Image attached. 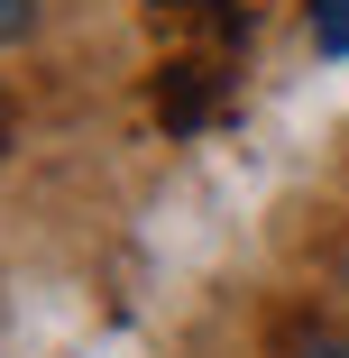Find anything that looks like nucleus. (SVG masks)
Wrapping results in <instances>:
<instances>
[{
	"instance_id": "obj_2",
	"label": "nucleus",
	"mask_w": 349,
	"mask_h": 358,
	"mask_svg": "<svg viewBox=\"0 0 349 358\" xmlns=\"http://www.w3.org/2000/svg\"><path fill=\"white\" fill-rule=\"evenodd\" d=\"M313 46L322 55H349V0H313Z\"/></svg>"
},
{
	"instance_id": "obj_4",
	"label": "nucleus",
	"mask_w": 349,
	"mask_h": 358,
	"mask_svg": "<svg viewBox=\"0 0 349 358\" xmlns=\"http://www.w3.org/2000/svg\"><path fill=\"white\" fill-rule=\"evenodd\" d=\"M10 148H19V101L0 92V157H10Z\"/></svg>"
},
{
	"instance_id": "obj_1",
	"label": "nucleus",
	"mask_w": 349,
	"mask_h": 358,
	"mask_svg": "<svg viewBox=\"0 0 349 358\" xmlns=\"http://www.w3.org/2000/svg\"><path fill=\"white\" fill-rule=\"evenodd\" d=\"M285 358H349V331L340 322H294L285 331Z\"/></svg>"
},
{
	"instance_id": "obj_3",
	"label": "nucleus",
	"mask_w": 349,
	"mask_h": 358,
	"mask_svg": "<svg viewBox=\"0 0 349 358\" xmlns=\"http://www.w3.org/2000/svg\"><path fill=\"white\" fill-rule=\"evenodd\" d=\"M28 28H37V0H0V46L28 37Z\"/></svg>"
}]
</instances>
